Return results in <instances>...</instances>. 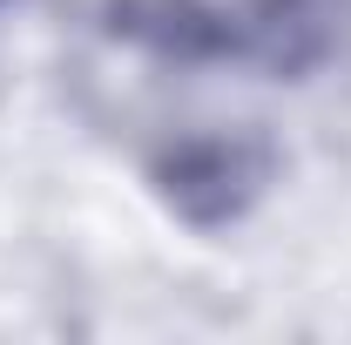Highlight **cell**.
Here are the masks:
<instances>
[{
	"instance_id": "obj_1",
	"label": "cell",
	"mask_w": 351,
	"mask_h": 345,
	"mask_svg": "<svg viewBox=\"0 0 351 345\" xmlns=\"http://www.w3.org/2000/svg\"><path fill=\"white\" fill-rule=\"evenodd\" d=\"M162 21H169V41H182V34H196V27H223V7H210V0H176V7H162ZM298 27H324L317 14H298L291 0H257V7H237V41H230V54H250V41L243 34H263V47H270V61H311L304 47H291V34Z\"/></svg>"
}]
</instances>
